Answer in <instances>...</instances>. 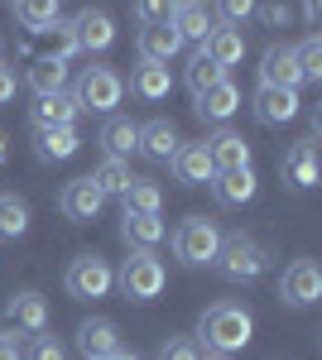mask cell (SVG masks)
<instances>
[{"label": "cell", "mask_w": 322, "mask_h": 360, "mask_svg": "<svg viewBox=\"0 0 322 360\" xmlns=\"http://www.w3.org/2000/svg\"><path fill=\"white\" fill-rule=\"evenodd\" d=\"M78 149H82L78 125H63V130H34V154H39L44 164H63V159H73Z\"/></svg>", "instance_id": "21"}, {"label": "cell", "mask_w": 322, "mask_h": 360, "mask_svg": "<svg viewBox=\"0 0 322 360\" xmlns=\"http://www.w3.org/2000/svg\"><path fill=\"white\" fill-rule=\"evenodd\" d=\"M216 250H221V231H216L207 217H188V221L173 231V255H178L188 269H202V264H212Z\"/></svg>", "instance_id": "5"}, {"label": "cell", "mask_w": 322, "mask_h": 360, "mask_svg": "<svg viewBox=\"0 0 322 360\" xmlns=\"http://www.w3.org/2000/svg\"><path fill=\"white\" fill-rule=\"evenodd\" d=\"M221 77H226V72H221V68H216L202 49L188 58V91H192V96H202V91H207V86H216Z\"/></svg>", "instance_id": "32"}, {"label": "cell", "mask_w": 322, "mask_h": 360, "mask_svg": "<svg viewBox=\"0 0 322 360\" xmlns=\"http://www.w3.org/2000/svg\"><path fill=\"white\" fill-rule=\"evenodd\" d=\"M279 298L289 307H308L322 298V269L313 264V259H294L289 269H284V278H279Z\"/></svg>", "instance_id": "8"}, {"label": "cell", "mask_w": 322, "mask_h": 360, "mask_svg": "<svg viewBox=\"0 0 322 360\" xmlns=\"http://www.w3.org/2000/svg\"><path fill=\"white\" fill-rule=\"evenodd\" d=\"M163 236H168V226H163L159 217H125V221H120V240L130 250H154Z\"/></svg>", "instance_id": "28"}, {"label": "cell", "mask_w": 322, "mask_h": 360, "mask_svg": "<svg viewBox=\"0 0 322 360\" xmlns=\"http://www.w3.org/2000/svg\"><path fill=\"white\" fill-rule=\"evenodd\" d=\"M25 82L34 96H58V91H68V63L63 58H34L29 63V72H25Z\"/></svg>", "instance_id": "20"}, {"label": "cell", "mask_w": 322, "mask_h": 360, "mask_svg": "<svg viewBox=\"0 0 322 360\" xmlns=\"http://www.w3.org/2000/svg\"><path fill=\"white\" fill-rule=\"evenodd\" d=\"M15 68H5V63H0V106H10V101H15Z\"/></svg>", "instance_id": "37"}, {"label": "cell", "mask_w": 322, "mask_h": 360, "mask_svg": "<svg viewBox=\"0 0 322 360\" xmlns=\"http://www.w3.org/2000/svg\"><path fill=\"white\" fill-rule=\"evenodd\" d=\"M5 159H10V139H5V130H0V168H5Z\"/></svg>", "instance_id": "41"}, {"label": "cell", "mask_w": 322, "mask_h": 360, "mask_svg": "<svg viewBox=\"0 0 322 360\" xmlns=\"http://www.w3.org/2000/svg\"><path fill=\"white\" fill-rule=\"evenodd\" d=\"M178 130H173V120H149V125H140V154H149V159H159V164H173V154H178Z\"/></svg>", "instance_id": "23"}, {"label": "cell", "mask_w": 322, "mask_h": 360, "mask_svg": "<svg viewBox=\"0 0 322 360\" xmlns=\"http://www.w3.org/2000/svg\"><path fill=\"white\" fill-rule=\"evenodd\" d=\"M279 173H284V183H289L294 193L318 188V149H313V139H298L294 149L279 159Z\"/></svg>", "instance_id": "12"}, {"label": "cell", "mask_w": 322, "mask_h": 360, "mask_svg": "<svg viewBox=\"0 0 322 360\" xmlns=\"http://www.w3.org/2000/svg\"><path fill=\"white\" fill-rule=\"evenodd\" d=\"M260 15H265L269 25H284V20H289V10H284V5H265V10H260Z\"/></svg>", "instance_id": "40"}, {"label": "cell", "mask_w": 322, "mask_h": 360, "mask_svg": "<svg viewBox=\"0 0 322 360\" xmlns=\"http://www.w3.org/2000/svg\"><path fill=\"white\" fill-rule=\"evenodd\" d=\"M298 91H279V86H260L255 91V120L260 125H289L298 115Z\"/></svg>", "instance_id": "18"}, {"label": "cell", "mask_w": 322, "mask_h": 360, "mask_svg": "<svg viewBox=\"0 0 322 360\" xmlns=\"http://www.w3.org/2000/svg\"><path fill=\"white\" fill-rule=\"evenodd\" d=\"M120 207H125V217H159L163 207V193L154 178H135L130 188L120 193Z\"/></svg>", "instance_id": "27"}, {"label": "cell", "mask_w": 322, "mask_h": 360, "mask_svg": "<svg viewBox=\"0 0 322 360\" xmlns=\"http://www.w3.org/2000/svg\"><path fill=\"white\" fill-rule=\"evenodd\" d=\"M106 360H140V356H130V351H116V356H106Z\"/></svg>", "instance_id": "42"}, {"label": "cell", "mask_w": 322, "mask_h": 360, "mask_svg": "<svg viewBox=\"0 0 322 360\" xmlns=\"http://www.w3.org/2000/svg\"><path fill=\"white\" fill-rule=\"evenodd\" d=\"M207 144V159H212V173H236V168H250V144L236 130H216Z\"/></svg>", "instance_id": "13"}, {"label": "cell", "mask_w": 322, "mask_h": 360, "mask_svg": "<svg viewBox=\"0 0 322 360\" xmlns=\"http://www.w3.org/2000/svg\"><path fill=\"white\" fill-rule=\"evenodd\" d=\"M25 360H68V346L58 341V336H29V351H25Z\"/></svg>", "instance_id": "35"}, {"label": "cell", "mask_w": 322, "mask_h": 360, "mask_svg": "<svg viewBox=\"0 0 322 360\" xmlns=\"http://www.w3.org/2000/svg\"><path fill=\"white\" fill-rule=\"evenodd\" d=\"M0 63H5V39H0Z\"/></svg>", "instance_id": "44"}, {"label": "cell", "mask_w": 322, "mask_h": 360, "mask_svg": "<svg viewBox=\"0 0 322 360\" xmlns=\"http://www.w3.org/2000/svg\"><path fill=\"white\" fill-rule=\"evenodd\" d=\"M255 336V317L245 312L241 303H212L197 322V346L212 351V356H231V351H245Z\"/></svg>", "instance_id": "1"}, {"label": "cell", "mask_w": 322, "mask_h": 360, "mask_svg": "<svg viewBox=\"0 0 322 360\" xmlns=\"http://www.w3.org/2000/svg\"><path fill=\"white\" fill-rule=\"evenodd\" d=\"M0 360H25V346H20V336L0 332Z\"/></svg>", "instance_id": "38"}, {"label": "cell", "mask_w": 322, "mask_h": 360, "mask_svg": "<svg viewBox=\"0 0 322 360\" xmlns=\"http://www.w3.org/2000/svg\"><path fill=\"white\" fill-rule=\"evenodd\" d=\"M25 231H29V202L15 193H0V240L15 245Z\"/></svg>", "instance_id": "29"}, {"label": "cell", "mask_w": 322, "mask_h": 360, "mask_svg": "<svg viewBox=\"0 0 322 360\" xmlns=\"http://www.w3.org/2000/svg\"><path fill=\"white\" fill-rule=\"evenodd\" d=\"M92 183H97V193L101 197H120L125 188L135 183V173H130V164H120V159H106V164L92 173Z\"/></svg>", "instance_id": "31"}, {"label": "cell", "mask_w": 322, "mask_h": 360, "mask_svg": "<svg viewBox=\"0 0 322 360\" xmlns=\"http://www.w3.org/2000/svg\"><path fill=\"white\" fill-rule=\"evenodd\" d=\"M216 274L231 278V283H255V278L269 269V250L260 240H250L245 231L236 236H221V250H216Z\"/></svg>", "instance_id": "2"}, {"label": "cell", "mask_w": 322, "mask_h": 360, "mask_svg": "<svg viewBox=\"0 0 322 360\" xmlns=\"http://www.w3.org/2000/svg\"><path fill=\"white\" fill-rule=\"evenodd\" d=\"M255 168H236V173H216L212 178V193L221 207H245L250 197H255Z\"/></svg>", "instance_id": "25"}, {"label": "cell", "mask_w": 322, "mask_h": 360, "mask_svg": "<svg viewBox=\"0 0 322 360\" xmlns=\"http://www.w3.org/2000/svg\"><path fill=\"white\" fill-rule=\"evenodd\" d=\"M78 101H73V91H58V96H34V106H29V120H34V130H63V125H73L78 120Z\"/></svg>", "instance_id": "15"}, {"label": "cell", "mask_w": 322, "mask_h": 360, "mask_svg": "<svg viewBox=\"0 0 322 360\" xmlns=\"http://www.w3.org/2000/svg\"><path fill=\"white\" fill-rule=\"evenodd\" d=\"M15 20L25 29H34V34H44V29L58 25V5H29V0H20L15 5Z\"/></svg>", "instance_id": "34"}, {"label": "cell", "mask_w": 322, "mask_h": 360, "mask_svg": "<svg viewBox=\"0 0 322 360\" xmlns=\"http://www.w3.org/2000/svg\"><path fill=\"white\" fill-rule=\"evenodd\" d=\"M97 144L106 149V159H130L135 149H140V125L135 120H120V115H111L106 125H101V135H97Z\"/></svg>", "instance_id": "22"}, {"label": "cell", "mask_w": 322, "mask_h": 360, "mask_svg": "<svg viewBox=\"0 0 322 360\" xmlns=\"http://www.w3.org/2000/svg\"><path fill=\"white\" fill-rule=\"evenodd\" d=\"M5 327H15L20 336H44L49 332V303L39 293H15L5 303Z\"/></svg>", "instance_id": "10"}, {"label": "cell", "mask_w": 322, "mask_h": 360, "mask_svg": "<svg viewBox=\"0 0 322 360\" xmlns=\"http://www.w3.org/2000/svg\"><path fill=\"white\" fill-rule=\"evenodd\" d=\"M260 86H279V91H298L303 86V72H298V58L289 44H274L260 58Z\"/></svg>", "instance_id": "9"}, {"label": "cell", "mask_w": 322, "mask_h": 360, "mask_svg": "<svg viewBox=\"0 0 322 360\" xmlns=\"http://www.w3.org/2000/svg\"><path fill=\"white\" fill-rule=\"evenodd\" d=\"M68 34H73V49H82V53H106L116 44V20L106 10H78Z\"/></svg>", "instance_id": "7"}, {"label": "cell", "mask_w": 322, "mask_h": 360, "mask_svg": "<svg viewBox=\"0 0 322 360\" xmlns=\"http://www.w3.org/2000/svg\"><path fill=\"white\" fill-rule=\"evenodd\" d=\"M236 111H241V86L226 82V77L197 96V115H202V120H212V125H226Z\"/></svg>", "instance_id": "17"}, {"label": "cell", "mask_w": 322, "mask_h": 360, "mask_svg": "<svg viewBox=\"0 0 322 360\" xmlns=\"http://www.w3.org/2000/svg\"><path fill=\"white\" fill-rule=\"evenodd\" d=\"M202 360H226V356H212V351H202Z\"/></svg>", "instance_id": "43"}, {"label": "cell", "mask_w": 322, "mask_h": 360, "mask_svg": "<svg viewBox=\"0 0 322 360\" xmlns=\"http://www.w3.org/2000/svg\"><path fill=\"white\" fill-rule=\"evenodd\" d=\"M116 283H120V293L130 303H154L163 293V283H168V269H163V259L154 250H130V259L120 264Z\"/></svg>", "instance_id": "3"}, {"label": "cell", "mask_w": 322, "mask_h": 360, "mask_svg": "<svg viewBox=\"0 0 322 360\" xmlns=\"http://www.w3.org/2000/svg\"><path fill=\"white\" fill-rule=\"evenodd\" d=\"M135 44H140V63H163V68L178 58V49H183L178 29L168 25V20H159V25H144L140 34H135Z\"/></svg>", "instance_id": "11"}, {"label": "cell", "mask_w": 322, "mask_h": 360, "mask_svg": "<svg viewBox=\"0 0 322 360\" xmlns=\"http://www.w3.org/2000/svg\"><path fill=\"white\" fill-rule=\"evenodd\" d=\"M120 96H125V82H120V72H116V68H82L78 86H73L78 111H101V115H111L116 106H120Z\"/></svg>", "instance_id": "4"}, {"label": "cell", "mask_w": 322, "mask_h": 360, "mask_svg": "<svg viewBox=\"0 0 322 360\" xmlns=\"http://www.w3.org/2000/svg\"><path fill=\"white\" fill-rule=\"evenodd\" d=\"M294 58H298L303 82H322V39H318V34H308V39L294 49Z\"/></svg>", "instance_id": "33"}, {"label": "cell", "mask_w": 322, "mask_h": 360, "mask_svg": "<svg viewBox=\"0 0 322 360\" xmlns=\"http://www.w3.org/2000/svg\"><path fill=\"white\" fill-rule=\"evenodd\" d=\"M78 351L87 360H106L120 351V332H116V322L111 317H92V322H82L78 327Z\"/></svg>", "instance_id": "16"}, {"label": "cell", "mask_w": 322, "mask_h": 360, "mask_svg": "<svg viewBox=\"0 0 322 360\" xmlns=\"http://www.w3.org/2000/svg\"><path fill=\"white\" fill-rule=\"evenodd\" d=\"M173 173H178V183H212V159H207V144H178V154H173Z\"/></svg>", "instance_id": "24"}, {"label": "cell", "mask_w": 322, "mask_h": 360, "mask_svg": "<svg viewBox=\"0 0 322 360\" xmlns=\"http://www.w3.org/2000/svg\"><path fill=\"white\" fill-rule=\"evenodd\" d=\"M63 283H68L73 298H87V303H92V298H106L111 293L116 274H111V264L101 255H78V259L68 264V278H63Z\"/></svg>", "instance_id": "6"}, {"label": "cell", "mask_w": 322, "mask_h": 360, "mask_svg": "<svg viewBox=\"0 0 322 360\" xmlns=\"http://www.w3.org/2000/svg\"><path fill=\"white\" fill-rule=\"evenodd\" d=\"M168 91H173V77H168L163 63H140V68H135V96H144V101H163Z\"/></svg>", "instance_id": "30"}, {"label": "cell", "mask_w": 322, "mask_h": 360, "mask_svg": "<svg viewBox=\"0 0 322 360\" xmlns=\"http://www.w3.org/2000/svg\"><path fill=\"white\" fill-rule=\"evenodd\" d=\"M159 360H202V346H197V336H168Z\"/></svg>", "instance_id": "36"}, {"label": "cell", "mask_w": 322, "mask_h": 360, "mask_svg": "<svg viewBox=\"0 0 322 360\" xmlns=\"http://www.w3.org/2000/svg\"><path fill=\"white\" fill-rule=\"evenodd\" d=\"M197 49L226 72V68H236V63L245 58V39H241V29H231V25H212V34H207Z\"/></svg>", "instance_id": "19"}, {"label": "cell", "mask_w": 322, "mask_h": 360, "mask_svg": "<svg viewBox=\"0 0 322 360\" xmlns=\"http://www.w3.org/2000/svg\"><path fill=\"white\" fill-rule=\"evenodd\" d=\"M58 207H63V217H68V221H92V217L106 207V197L97 193V183H92V178H73V183L63 188V197H58Z\"/></svg>", "instance_id": "14"}, {"label": "cell", "mask_w": 322, "mask_h": 360, "mask_svg": "<svg viewBox=\"0 0 322 360\" xmlns=\"http://www.w3.org/2000/svg\"><path fill=\"white\" fill-rule=\"evenodd\" d=\"M168 25L178 29L183 44H202V39L212 34V10H207V5H173Z\"/></svg>", "instance_id": "26"}, {"label": "cell", "mask_w": 322, "mask_h": 360, "mask_svg": "<svg viewBox=\"0 0 322 360\" xmlns=\"http://www.w3.org/2000/svg\"><path fill=\"white\" fill-rule=\"evenodd\" d=\"M221 15H226V20H250V15H255V5H250V0H226V5H221Z\"/></svg>", "instance_id": "39"}]
</instances>
